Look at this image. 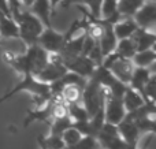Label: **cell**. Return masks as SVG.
<instances>
[{
    "instance_id": "6da1fadb",
    "label": "cell",
    "mask_w": 156,
    "mask_h": 149,
    "mask_svg": "<svg viewBox=\"0 0 156 149\" xmlns=\"http://www.w3.org/2000/svg\"><path fill=\"white\" fill-rule=\"evenodd\" d=\"M19 92H29L32 95L33 100L36 103V108L43 107L47 101H49L52 99V93H51V88L49 84L43 82L40 79H37L33 74H23L22 79L10 90L8 93H5L3 97H0V103L11 99L12 96H15Z\"/></svg>"
},
{
    "instance_id": "7a4b0ae2",
    "label": "cell",
    "mask_w": 156,
    "mask_h": 149,
    "mask_svg": "<svg viewBox=\"0 0 156 149\" xmlns=\"http://www.w3.org/2000/svg\"><path fill=\"white\" fill-rule=\"evenodd\" d=\"M15 22L18 23L19 29V40L25 44L26 47L34 45L37 44L38 36L41 34V32L44 30V25L34 14H32L29 11V8H25L19 15H16Z\"/></svg>"
},
{
    "instance_id": "3957f363",
    "label": "cell",
    "mask_w": 156,
    "mask_h": 149,
    "mask_svg": "<svg viewBox=\"0 0 156 149\" xmlns=\"http://www.w3.org/2000/svg\"><path fill=\"white\" fill-rule=\"evenodd\" d=\"M81 103L83 104L85 109L88 111L89 118L93 116L97 112V109L104 104V89L94 77H90L86 81L82 90Z\"/></svg>"
},
{
    "instance_id": "277c9868",
    "label": "cell",
    "mask_w": 156,
    "mask_h": 149,
    "mask_svg": "<svg viewBox=\"0 0 156 149\" xmlns=\"http://www.w3.org/2000/svg\"><path fill=\"white\" fill-rule=\"evenodd\" d=\"M96 138L101 149H137L133 145L127 144L122 138L116 125H112V123L108 122H104V125H103L101 130L99 131V134L96 136Z\"/></svg>"
},
{
    "instance_id": "5b68a950",
    "label": "cell",
    "mask_w": 156,
    "mask_h": 149,
    "mask_svg": "<svg viewBox=\"0 0 156 149\" xmlns=\"http://www.w3.org/2000/svg\"><path fill=\"white\" fill-rule=\"evenodd\" d=\"M104 89V116L105 122L112 123V125H118L125 115L127 114L126 108L123 106V100L121 97H115L110 93V90Z\"/></svg>"
},
{
    "instance_id": "8992f818",
    "label": "cell",
    "mask_w": 156,
    "mask_h": 149,
    "mask_svg": "<svg viewBox=\"0 0 156 149\" xmlns=\"http://www.w3.org/2000/svg\"><path fill=\"white\" fill-rule=\"evenodd\" d=\"M65 43H66L65 33L56 32L52 26L44 27V30L38 36L37 40V44L40 47H43L48 54H60Z\"/></svg>"
},
{
    "instance_id": "52a82bcc",
    "label": "cell",
    "mask_w": 156,
    "mask_h": 149,
    "mask_svg": "<svg viewBox=\"0 0 156 149\" xmlns=\"http://www.w3.org/2000/svg\"><path fill=\"white\" fill-rule=\"evenodd\" d=\"M62 62L69 71H73V73H76L86 79L90 78L94 68L97 67V66L92 62V59H89L85 55H78V56H74V57L62 59Z\"/></svg>"
},
{
    "instance_id": "ba28073f",
    "label": "cell",
    "mask_w": 156,
    "mask_h": 149,
    "mask_svg": "<svg viewBox=\"0 0 156 149\" xmlns=\"http://www.w3.org/2000/svg\"><path fill=\"white\" fill-rule=\"evenodd\" d=\"M100 23H101V34L99 37V45L100 49H101V54L103 56H107L110 55L111 52L115 51L116 48V44H118V38L115 36V32H114V25L111 22L105 21L103 18H99Z\"/></svg>"
},
{
    "instance_id": "9c48e42d",
    "label": "cell",
    "mask_w": 156,
    "mask_h": 149,
    "mask_svg": "<svg viewBox=\"0 0 156 149\" xmlns=\"http://www.w3.org/2000/svg\"><path fill=\"white\" fill-rule=\"evenodd\" d=\"M116 127H118V131H119V134H121V137L127 144L137 148L141 137H144V136L141 134L140 129L137 127V125H136V122L133 120L132 116H129V115L126 114L123 119L116 125Z\"/></svg>"
},
{
    "instance_id": "30bf717a",
    "label": "cell",
    "mask_w": 156,
    "mask_h": 149,
    "mask_svg": "<svg viewBox=\"0 0 156 149\" xmlns=\"http://www.w3.org/2000/svg\"><path fill=\"white\" fill-rule=\"evenodd\" d=\"M140 27L147 30H156V3L145 2L144 5L133 16Z\"/></svg>"
},
{
    "instance_id": "8fae6325",
    "label": "cell",
    "mask_w": 156,
    "mask_h": 149,
    "mask_svg": "<svg viewBox=\"0 0 156 149\" xmlns=\"http://www.w3.org/2000/svg\"><path fill=\"white\" fill-rule=\"evenodd\" d=\"M134 63L132 62V59H126V57H116L112 62V64L108 67V70L114 74V77L119 79L123 84H129L132 74L134 71Z\"/></svg>"
},
{
    "instance_id": "7c38bea8",
    "label": "cell",
    "mask_w": 156,
    "mask_h": 149,
    "mask_svg": "<svg viewBox=\"0 0 156 149\" xmlns=\"http://www.w3.org/2000/svg\"><path fill=\"white\" fill-rule=\"evenodd\" d=\"M51 108H52V99L49 101H47L43 107H38V108L34 109H30V111L26 112V118L23 119V127H27L30 123L33 122H45L49 123L52 122V118H51Z\"/></svg>"
},
{
    "instance_id": "4fadbf2b",
    "label": "cell",
    "mask_w": 156,
    "mask_h": 149,
    "mask_svg": "<svg viewBox=\"0 0 156 149\" xmlns=\"http://www.w3.org/2000/svg\"><path fill=\"white\" fill-rule=\"evenodd\" d=\"M29 11L32 14H34L45 27L52 26L51 16H52V7L49 0H34L33 4L29 7Z\"/></svg>"
},
{
    "instance_id": "5bb4252c",
    "label": "cell",
    "mask_w": 156,
    "mask_h": 149,
    "mask_svg": "<svg viewBox=\"0 0 156 149\" xmlns=\"http://www.w3.org/2000/svg\"><path fill=\"white\" fill-rule=\"evenodd\" d=\"M0 38L5 40H15L19 38V29L18 23L12 16L0 11Z\"/></svg>"
},
{
    "instance_id": "9a60e30c",
    "label": "cell",
    "mask_w": 156,
    "mask_h": 149,
    "mask_svg": "<svg viewBox=\"0 0 156 149\" xmlns=\"http://www.w3.org/2000/svg\"><path fill=\"white\" fill-rule=\"evenodd\" d=\"M137 29H138V25L133 16H123V19H119L114 25V32H115V36L118 40L132 37Z\"/></svg>"
},
{
    "instance_id": "2e32d148",
    "label": "cell",
    "mask_w": 156,
    "mask_h": 149,
    "mask_svg": "<svg viewBox=\"0 0 156 149\" xmlns=\"http://www.w3.org/2000/svg\"><path fill=\"white\" fill-rule=\"evenodd\" d=\"M149 77H151V71L148 67H134V71L132 74V78L129 81V86L133 88L134 90H137L141 96L144 97V89H145V85L148 82Z\"/></svg>"
},
{
    "instance_id": "e0dca14e",
    "label": "cell",
    "mask_w": 156,
    "mask_h": 149,
    "mask_svg": "<svg viewBox=\"0 0 156 149\" xmlns=\"http://www.w3.org/2000/svg\"><path fill=\"white\" fill-rule=\"evenodd\" d=\"M132 38L134 40L136 45H137V51H144V49L152 48L154 44L156 43V34L152 30H147L144 27H140L134 32V34L132 36Z\"/></svg>"
},
{
    "instance_id": "ac0fdd59",
    "label": "cell",
    "mask_w": 156,
    "mask_h": 149,
    "mask_svg": "<svg viewBox=\"0 0 156 149\" xmlns=\"http://www.w3.org/2000/svg\"><path fill=\"white\" fill-rule=\"evenodd\" d=\"M122 100H123V106H125V108H126V112L134 111V109L140 108V107L145 103V100H144L143 96H141L137 90H134L133 88H130L129 85H127L126 90H125Z\"/></svg>"
},
{
    "instance_id": "d6986e66",
    "label": "cell",
    "mask_w": 156,
    "mask_h": 149,
    "mask_svg": "<svg viewBox=\"0 0 156 149\" xmlns=\"http://www.w3.org/2000/svg\"><path fill=\"white\" fill-rule=\"evenodd\" d=\"M115 52L119 55L121 57H126V59H132L133 56L137 52V45H136L134 40L132 37L127 38H122V40H118V44H116Z\"/></svg>"
},
{
    "instance_id": "ffe728a7",
    "label": "cell",
    "mask_w": 156,
    "mask_h": 149,
    "mask_svg": "<svg viewBox=\"0 0 156 149\" xmlns=\"http://www.w3.org/2000/svg\"><path fill=\"white\" fill-rule=\"evenodd\" d=\"M145 0H118V12L122 16H134Z\"/></svg>"
},
{
    "instance_id": "44dd1931",
    "label": "cell",
    "mask_w": 156,
    "mask_h": 149,
    "mask_svg": "<svg viewBox=\"0 0 156 149\" xmlns=\"http://www.w3.org/2000/svg\"><path fill=\"white\" fill-rule=\"evenodd\" d=\"M82 90H83V86L78 84H70V85H66L63 88L62 96L63 101L66 104H71V103H77V101H81V97H82Z\"/></svg>"
},
{
    "instance_id": "7402d4cb",
    "label": "cell",
    "mask_w": 156,
    "mask_h": 149,
    "mask_svg": "<svg viewBox=\"0 0 156 149\" xmlns=\"http://www.w3.org/2000/svg\"><path fill=\"white\" fill-rule=\"evenodd\" d=\"M156 60V51L152 48L144 49V51H137L136 55L132 57V62L137 67H149Z\"/></svg>"
},
{
    "instance_id": "603a6c76",
    "label": "cell",
    "mask_w": 156,
    "mask_h": 149,
    "mask_svg": "<svg viewBox=\"0 0 156 149\" xmlns=\"http://www.w3.org/2000/svg\"><path fill=\"white\" fill-rule=\"evenodd\" d=\"M103 0H63L60 7H69L70 4H85L89 8V14L93 18H100V7Z\"/></svg>"
},
{
    "instance_id": "cb8c5ba5",
    "label": "cell",
    "mask_w": 156,
    "mask_h": 149,
    "mask_svg": "<svg viewBox=\"0 0 156 149\" xmlns=\"http://www.w3.org/2000/svg\"><path fill=\"white\" fill-rule=\"evenodd\" d=\"M67 107H69V115L73 119V122H82V120L89 119L88 111L85 109V107H83V104L81 101L67 104Z\"/></svg>"
},
{
    "instance_id": "d4e9b609",
    "label": "cell",
    "mask_w": 156,
    "mask_h": 149,
    "mask_svg": "<svg viewBox=\"0 0 156 149\" xmlns=\"http://www.w3.org/2000/svg\"><path fill=\"white\" fill-rule=\"evenodd\" d=\"M73 126V119L70 115L66 118H60V119H54L49 123V134H56V136H62V133L66 129Z\"/></svg>"
},
{
    "instance_id": "484cf974",
    "label": "cell",
    "mask_w": 156,
    "mask_h": 149,
    "mask_svg": "<svg viewBox=\"0 0 156 149\" xmlns=\"http://www.w3.org/2000/svg\"><path fill=\"white\" fill-rule=\"evenodd\" d=\"M63 149H101V148H100V144L96 137L83 136L77 144L71 145V147H65Z\"/></svg>"
},
{
    "instance_id": "4316f807",
    "label": "cell",
    "mask_w": 156,
    "mask_h": 149,
    "mask_svg": "<svg viewBox=\"0 0 156 149\" xmlns=\"http://www.w3.org/2000/svg\"><path fill=\"white\" fill-rule=\"evenodd\" d=\"M37 141L43 142L48 149H63L65 148V142L62 140V136H56V134H49L48 137L38 136Z\"/></svg>"
},
{
    "instance_id": "83f0119b",
    "label": "cell",
    "mask_w": 156,
    "mask_h": 149,
    "mask_svg": "<svg viewBox=\"0 0 156 149\" xmlns=\"http://www.w3.org/2000/svg\"><path fill=\"white\" fill-rule=\"evenodd\" d=\"M82 137L83 136L81 134V131L74 127V126L66 129V130L62 133V140H63V142H65V147H71V145L77 144Z\"/></svg>"
},
{
    "instance_id": "f1b7e54d",
    "label": "cell",
    "mask_w": 156,
    "mask_h": 149,
    "mask_svg": "<svg viewBox=\"0 0 156 149\" xmlns=\"http://www.w3.org/2000/svg\"><path fill=\"white\" fill-rule=\"evenodd\" d=\"M115 12H118V0H103L100 7V18H110Z\"/></svg>"
},
{
    "instance_id": "f546056e",
    "label": "cell",
    "mask_w": 156,
    "mask_h": 149,
    "mask_svg": "<svg viewBox=\"0 0 156 149\" xmlns=\"http://www.w3.org/2000/svg\"><path fill=\"white\" fill-rule=\"evenodd\" d=\"M97 41L93 40L92 37H89V36H85V38H83V43H82V52H81V55H85V56H88L89 52L93 49L94 44H96Z\"/></svg>"
},
{
    "instance_id": "4dcf8cb0",
    "label": "cell",
    "mask_w": 156,
    "mask_h": 149,
    "mask_svg": "<svg viewBox=\"0 0 156 149\" xmlns=\"http://www.w3.org/2000/svg\"><path fill=\"white\" fill-rule=\"evenodd\" d=\"M0 11H3L4 14L11 16V12H10V7H8V2L7 0H0Z\"/></svg>"
},
{
    "instance_id": "1f68e13d",
    "label": "cell",
    "mask_w": 156,
    "mask_h": 149,
    "mask_svg": "<svg viewBox=\"0 0 156 149\" xmlns=\"http://www.w3.org/2000/svg\"><path fill=\"white\" fill-rule=\"evenodd\" d=\"M63 0H49V3H51V7H52V12H55V10L58 8V5L62 3Z\"/></svg>"
},
{
    "instance_id": "d6a6232c",
    "label": "cell",
    "mask_w": 156,
    "mask_h": 149,
    "mask_svg": "<svg viewBox=\"0 0 156 149\" xmlns=\"http://www.w3.org/2000/svg\"><path fill=\"white\" fill-rule=\"evenodd\" d=\"M19 2L22 3V5H23L25 8H29L30 5L33 4V2H34V0H19Z\"/></svg>"
},
{
    "instance_id": "836d02e7",
    "label": "cell",
    "mask_w": 156,
    "mask_h": 149,
    "mask_svg": "<svg viewBox=\"0 0 156 149\" xmlns=\"http://www.w3.org/2000/svg\"><path fill=\"white\" fill-rule=\"evenodd\" d=\"M148 68H149V71H151V74H156V60L152 63L151 66H149Z\"/></svg>"
},
{
    "instance_id": "e575fe53",
    "label": "cell",
    "mask_w": 156,
    "mask_h": 149,
    "mask_svg": "<svg viewBox=\"0 0 156 149\" xmlns=\"http://www.w3.org/2000/svg\"><path fill=\"white\" fill-rule=\"evenodd\" d=\"M37 142H38V145H40V148H41V149H48V148L45 147V145L43 144V142H40V141H37Z\"/></svg>"
},
{
    "instance_id": "d590c367",
    "label": "cell",
    "mask_w": 156,
    "mask_h": 149,
    "mask_svg": "<svg viewBox=\"0 0 156 149\" xmlns=\"http://www.w3.org/2000/svg\"><path fill=\"white\" fill-rule=\"evenodd\" d=\"M145 2H154V3H156V0H145Z\"/></svg>"
},
{
    "instance_id": "8d00e7d4",
    "label": "cell",
    "mask_w": 156,
    "mask_h": 149,
    "mask_svg": "<svg viewBox=\"0 0 156 149\" xmlns=\"http://www.w3.org/2000/svg\"><path fill=\"white\" fill-rule=\"evenodd\" d=\"M154 32H155V34H156V30H154Z\"/></svg>"
},
{
    "instance_id": "74e56055",
    "label": "cell",
    "mask_w": 156,
    "mask_h": 149,
    "mask_svg": "<svg viewBox=\"0 0 156 149\" xmlns=\"http://www.w3.org/2000/svg\"><path fill=\"white\" fill-rule=\"evenodd\" d=\"M0 40H2V38H0Z\"/></svg>"
}]
</instances>
